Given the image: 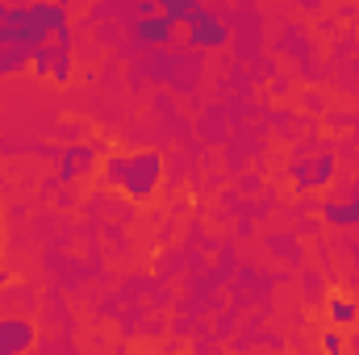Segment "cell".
<instances>
[{
    "mask_svg": "<svg viewBox=\"0 0 359 355\" xmlns=\"http://www.w3.org/2000/svg\"><path fill=\"white\" fill-rule=\"evenodd\" d=\"M100 172L121 196L151 201L163 188V155L151 151V147H142V151H113V155L100 159Z\"/></svg>",
    "mask_w": 359,
    "mask_h": 355,
    "instance_id": "cell-1",
    "label": "cell"
},
{
    "mask_svg": "<svg viewBox=\"0 0 359 355\" xmlns=\"http://www.w3.org/2000/svg\"><path fill=\"white\" fill-rule=\"evenodd\" d=\"M180 29H184V42H188L192 51H226V42H230V25H226L213 8H205V4H196V8L180 21Z\"/></svg>",
    "mask_w": 359,
    "mask_h": 355,
    "instance_id": "cell-2",
    "label": "cell"
},
{
    "mask_svg": "<svg viewBox=\"0 0 359 355\" xmlns=\"http://www.w3.org/2000/svg\"><path fill=\"white\" fill-rule=\"evenodd\" d=\"M72 67H76V55H72V34L42 42V46L34 51V63H29V72H38L42 80H55V84H67V80H72Z\"/></svg>",
    "mask_w": 359,
    "mask_h": 355,
    "instance_id": "cell-3",
    "label": "cell"
},
{
    "mask_svg": "<svg viewBox=\"0 0 359 355\" xmlns=\"http://www.w3.org/2000/svg\"><path fill=\"white\" fill-rule=\"evenodd\" d=\"M339 172V155L334 151H318L313 159H292L288 163V176L297 184V192H313V188H326Z\"/></svg>",
    "mask_w": 359,
    "mask_h": 355,
    "instance_id": "cell-4",
    "label": "cell"
},
{
    "mask_svg": "<svg viewBox=\"0 0 359 355\" xmlns=\"http://www.w3.org/2000/svg\"><path fill=\"white\" fill-rule=\"evenodd\" d=\"M130 29H134V38H138L142 46H155V51H163V46H172V42H176L180 21L155 8V13H142L138 21H130Z\"/></svg>",
    "mask_w": 359,
    "mask_h": 355,
    "instance_id": "cell-5",
    "label": "cell"
},
{
    "mask_svg": "<svg viewBox=\"0 0 359 355\" xmlns=\"http://www.w3.org/2000/svg\"><path fill=\"white\" fill-rule=\"evenodd\" d=\"M38 343V326L25 318H0V355H25Z\"/></svg>",
    "mask_w": 359,
    "mask_h": 355,
    "instance_id": "cell-6",
    "label": "cell"
},
{
    "mask_svg": "<svg viewBox=\"0 0 359 355\" xmlns=\"http://www.w3.org/2000/svg\"><path fill=\"white\" fill-rule=\"evenodd\" d=\"M50 159L59 163V180H63V184H72V180H84V176L92 172V163H96V151L80 142V147H63V151H55Z\"/></svg>",
    "mask_w": 359,
    "mask_h": 355,
    "instance_id": "cell-7",
    "label": "cell"
},
{
    "mask_svg": "<svg viewBox=\"0 0 359 355\" xmlns=\"http://www.w3.org/2000/svg\"><path fill=\"white\" fill-rule=\"evenodd\" d=\"M322 222L334 230H359V196L351 201H326L322 205Z\"/></svg>",
    "mask_w": 359,
    "mask_h": 355,
    "instance_id": "cell-8",
    "label": "cell"
},
{
    "mask_svg": "<svg viewBox=\"0 0 359 355\" xmlns=\"http://www.w3.org/2000/svg\"><path fill=\"white\" fill-rule=\"evenodd\" d=\"M326 318H330L334 326H355L359 322L355 297H347V293H330V301H326Z\"/></svg>",
    "mask_w": 359,
    "mask_h": 355,
    "instance_id": "cell-9",
    "label": "cell"
},
{
    "mask_svg": "<svg viewBox=\"0 0 359 355\" xmlns=\"http://www.w3.org/2000/svg\"><path fill=\"white\" fill-rule=\"evenodd\" d=\"M196 4H205V0H155V8H159V13H168V17H176V21H184Z\"/></svg>",
    "mask_w": 359,
    "mask_h": 355,
    "instance_id": "cell-10",
    "label": "cell"
},
{
    "mask_svg": "<svg viewBox=\"0 0 359 355\" xmlns=\"http://www.w3.org/2000/svg\"><path fill=\"white\" fill-rule=\"evenodd\" d=\"M322 347H326V351H343V347H347V343H343V335H339V330H326V335H322Z\"/></svg>",
    "mask_w": 359,
    "mask_h": 355,
    "instance_id": "cell-11",
    "label": "cell"
},
{
    "mask_svg": "<svg viewBox=\"0 0 359 355\" xmlns=\"http://www.w3.org/2000/svg\"><path fill=\"white\" fill-rule=\"evenodd\" d=\"M318 288H322V280L318 276H305V297H318Z\"/></svg>",
    "mask_w": 359,
    "mask_h": 355,
    "instance_id": "cell-12",
    "label": "cell"
},
{
    "mask_svg": "<svg viewBox=\"0 0 359 355\" xmlns=\"http://www.w3.org/2000/svg\"><path fill=\"white\" fill-rule=\"evenodd\" d=\"M0 247H4V209H0Z\"/></svg>",
    "mask_w": 359,
    "mask_h": 355,
    "instance_id": "cell-13",
    "label": "cell"
},
{
    "mask_svg": "<svg viewBox=\"0 0 359 355\" xmlns=\"http://www.w3.org/2000/svg\"><path fill=\"white\" fill-rule=\"evenodd\" d=\"M8 8H13V4H4V0H0V21H4V17H8Z\"/></svg>",
    "mask_w": 359,
    "mask_h": 355,
    "instance_id": "cell-14",
    "label": "cell"
},
{
    "mask_svg": "<svg viewBox=\"0 0 359 355\" xmlns=\"http://www.w3.org/2000/svg\"><path fill=\"white\" fill-rule=\"evenodd\" d=\"M4 284H8V267H0V288H4Z\"/></svg>",
    "mask_w": 359,
    "mask_h": 355,
    "instance_id": "cell-15",
    "label": "cell"
},
{
    "mask_svg": "<svg viewBox=\"0 0 359 355\" xmlns=\"http://www.w3.org/2000/svg\"><path fill=\"white\" fill-rule=\"evenodd\" d=\"M63 4H92V0H63Z\"/></svg>",
    "mask_w": 359,
    "mask_h": 355,
    "instance_id": "cell-16",
    "label": "cell"
},
{
    "mask_svg": "<svg viewBox=\"0 0 359 355\" xmlns=\"http://www.w3.org/2000/svg\"><path fill=\"white\" fill-rule=\"evenodd\" d=\"M355 38H359V25H355Z\"/></svg>",
    "mask_w": 359,
    "mask_h": 355,
    "instance_id": "cell-17",
    "label": "cell"
}]
</instances>
